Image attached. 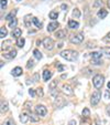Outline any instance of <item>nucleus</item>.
I'll return each instance as SVG.
<instances>
[{"instance_id":"f257e3e1","label":"nucleus","mask_w":110,"mask_h":125,"mask_svg":"<svg viewBox=\"0 0 110 125\" xmlns=\"http://www.w3.org/2000/svg\"><path fill=\"white\" fill-rule=\"evenodd\" d=\"M59 54L62 58L66 59L67 61H76L78 59V52L74 51V50H64Z\"/></svg>"},{"instance_id":"f03ea898","label":"nucleus","mask_w":110,"mask_h":125,"mask_svg":"<svg viewBox=\"0 0 110 125\" xmlns=\"http://www.w3.org/2000/svg\"><path fill=\"white\" fill-rule=\"evenodd\" d=\"M103 80H105V78H103V75H101V74H97V75H95L94 78H93L94 86L96 87V89H100L103 84Z\"/></svg>"},{"instance_id":"7ed1b4c3","label":"nucleus","mask_w":110,"mask_h":125,"mask_svg":"<svg viewBox=\"0 0 110 125\" xmlns=\"http://www.w3.org/2000/svg\"><path fill=\"white\" fill-rule=\"evenodd\" d=\"M83 40H84V37H83L82 33H79V34H72L69 37V41L72 43H76V44H78V43H82Z\"/></svg>"},{"instance_id":"20e7f679","label":"nucleus","mask_w":110,"mask_h":125,"mask_svg":"<svg viewBox=\"0 0 110 125\" xmlns=\"http://www.w3.org/2000/svg\"><path fill=\"white\" fill-rule=\"evenodd\" d=\"M101 99V94L99 91H96V92L93 93V95H91V99H90V103L93 104V105H97V104L99 103V101H100Z\"/></svg>"},{"instance_id":"39448f33","label":"nucleus","mask_w":110,"mask_h":125,"mask_svg":"<svg viewBox=\"0 0 110 125\" xmlns=\"http://www.w3.org/2000/svg\"><path fill=\"white\" fill-rule=\"evenodd\" d=\"M35 113L38 114L39 116H45L47 113V110L44 105H40L39 104V105L35 106Z\"/></svg>"},{"instance_id":"423d86ee","label":"nucleus","mask_w":110,"mask_h":125,"mask_svg":"<svg viewBox=\"0 0 110 125\" xmlns=\"http://www.w3.org/2000/svg\"><path fill=\"white\" fill-rule=\"evenodd\" d=\"M42 44L46 50H52L54 48V41L51 38H45L42 41Z\"/></svg>"},{"instance_id":"0eeeda50","label":"nucleus","mask_w":110,"mask_h":125,"mask_svg":"<svg viewBox=\"0 0 110 125\" xmlns=\"http://www.w3.org/2000/svg\"><path fill=\"white\" fill-rule=\"evenodd\" d=\"M66 104H67V102H66L64 99H62V97H55L54 106H55L56 109H62V107H64Z\"/></svg>"},{"instance_id":"6e6552de","label":"nucleus","mask_w":110,"mask_h":125,"mask_svg":"<svg viewBox=\"0 0 110 125\" xmlns=\"http://www.w3.org/2000/svg\"><path fill=\"white\" fill-rule=\"evenodd\" d=\"M62 90H63V93L66 95H72L73 94V89L70 85L68 84H64L63 86H62Z\"/></svg>"},{"instance_id":"1a4fd4ad","label":"nucleus","mask_w":110,"mask_h":125,"mask_svg":"<svg viewBox=\"0 0 110 125\" xmlns=\"http://www.w3.org/2000/svg\"><path fill=\"white\" fill-rule=\"evenodd\" d=\"M30 120V115H29V112H23V113L20 114V121H21V123H23V124H25L28 121Z\"/></svg>"},{"instance_id":"9d476101","label":"nucleus","mask_w":110,"mask_h":125,"mask_svg":"<svg viewBox=\"0 0 110 125\" xmlns=\"http://www.w3.org/2000/svg\"><path fill=\"white\" fill-rule=\"evenodd\" d=\"M59 22H51V23L49 24V26H47V31H49V32H53V31H55L56 30L57 28H59Z\"/></svg>"},{"instance_id":"9b49d317","label":"nucleus","mask_w":110,"mask_h":125,"mask_svg":"<svg viewBox=\"0 0 110 125\" xmlns=\"http://www.w3.org/2000/svg\"><path fill=\"white\" fill-rule=\"evenodd\" d=\"M2 55L6 58V59L11 60V59H13V58H16V55H17V51H16V50H11V51L9 52V53H5V54H2Z\"/></svg>"},{"instance_id":"f8f14e48","label":"nucleus","mask_w":110,"mask_h":125,"mask_svg":"<svg viewBox=\"0 0 110 125\" xmlns=\"http://www.w3.org/2000/svg\"><path fill=\"white\" fill-rule=\"evenodd\" d=\"M11 74L13 76H20L22 74V69L20 68V66H16V68L11 71Z\"/></svg>"},{"instance_id":"ddd939ff","label":"nucleus","mask_w":110,"mask_h":125,"mask_svg":"<svg viewBox=\"0 0 110 125\" xmlns=\"http://www.w3.org/2000/svg\"><path fill=\"white\" fill-rule=\"evenodd\" d=\"M21 33H22V31H21V29L20 28H16V29H13V31H12V37L13 38H17V39H19L20 37H21Z\"/></svg>"},{"instance_id":"4468645a","label":"nucleus","mask_w":110,"mask_h":125,"mask_svg":"<svg viewBox=\"0 0 110 125\" xmlns=\"http://www.w3.org/2000/svg\"><path fill=\"white\" fill-rule=\"evenodd\" d=\"M52 78V72L50 70H44L43 71V80L44 81H49Z\"/></svg>"},{"instance_id":"2eb2a0df","label":"nucleus","mask_w":110,"mask_h":125,"mask_svg":"<svg viewBox=\"0 0 110 125\" xmlns=\"http://www.w3.org/2000/svg\"><path fill=\"white\" fill-rule=\"evenodd\" d=\"M78 27H79V23H78L77 21H75V20H69V21H68V28L78 29Z\"/></svg>"},{"instance_id":"dca6fc26","label":"nucleus","mask_w":110,"mask_h":125,"mask_svg":"<svg viewBox=\"0 0 110 125\" xmlns=\"http://www.w3.org/2000/svg\"><path fill=\"white\" fill-rule=\"evenodd\" d=\"M101 53H102L105 57H107V58H109L110 59V48L109 47L101 48Z\"/></svg>"},{"instance_id":"f3484780","label":"nucleus","mask_w":110,"mask_h":125,"mask_svg":"<svg viewBox=\"0 0 110 125\" xmlns=\"http://www.w3.org/2000/svg\"><path fill=\"white\" fill-rule=\"evenodd\" d=\"M101 52H93V53H90V57L93 60H100L101 59Z\"/></svg>"},{"instance_id":"a211bd4d","label":"nucleus","mask_w":110,"mask_h":125,"mask_svg":"<svg viewBox=\"0 0 110 125\" xmlns=\"http://www.w3.org/2000/svg\"><path fill=\"white\" fill-rule=\"evenodd\" d=\"M107 14H108V12L106 11V10L100 9L98 11V13H97V17H98L99 19H103V18H106V17H107Z\"/></svg>"},{"instance_id":"6ab92c4d","label":"nucleus","mask_w":110,"mask_h":125,"mask_svg":"<svg viewBox=\"0 0 110 125\" xmlns=\"http://www.w3.org/2000/svg\"><path fill=\"white\" fill-rule=\"evenodd\" d=\"M55 37H56L57 39H63L66 37V33L64 30H59L56 33H55Z\"/></svg>"},{"instance_id":"aec40b11","label":"nucleus","mask_w":110,"mask_h":125,"mask_svg":"<svg viewBox=\"0 0 110 125\" xmlns=\"http://www.w3.org/2000/svg\"><path fill=\"white\" fill-rule=\"evenodd\" d=\"M7 34H8V30H7V28H5V27H1L0 28V38H5V37H7Z\"/></svg>"},{"instance_id":"412c9836","label":"nucleus","mask_w":110,"mask_h":125,"mask_svg":"<svg viewBox=\"0 0 110 125\" xmlns=\"http://www.w3.org/2000/svg\"><path fill=\"white\" fill-rule=\"evenodd\" d=\"M24 43H25V40H24L22 37H20L19 39H17V45H18L19 48H23Z\"/></svg>"},{"instance_id":"4be33fe9","label":"nucleus","mask_w":110,"mask_h":125,"mask_svg":"<svg viewBox=\"0 0 110 125\" xmlns=\"http://www.w3.org/2000/svg\"><path fill=\"white\" fill-rule=\"evenodd\" d=\"M33 54H34V58H35V59H38V60H41V59H42V57H43L42 53H41V52L39 51L38 49H35L34 51H33Z\"/></svg>"},{"instance_id":"5701e85b","label":"nucleus","mask_w":110,"mask_h":125,"mask_svg":"<svg viewBox=\"0 0 110 125\" xmlns=\"http://www.w3.org/2000/svg\"><path fill=\"white\" fill-rule=\"evenodd\" d=\"M8 111V102L2 101L1 102V113H5Z\"/></svg>"},{"instance_id":"b1692460","label":"nucleus","mask_w":110,"mask_h":125,"mask_svg":"<svg viewBox=\"0 0 110 125\" xmlns=\"http://www.w3.org/2000/svg\"><path fill=\"white\" fill-rule=\"evenodd\" d=\"M32 21H33V23H34L35 26H36V28H39V29L42 28V22L39 21L38 18H35V17H33V18H32Z\"/></svg>"},{"instance_id":"393cba45","label":"nucleus","mask_w":110,"mask_h":125,"mask_svg":"<svg viewBox=\"0 0 110 125\" xmlns=\"http://www.w3.org/2000/svg\"><path fill=\"white\" fill-rule=\"evenodd\" d=\"M29 115H30V120L32 121V122H39V121H40V117H39V116H36L35 114L30 113V112H29Z\"/></svg>"},{"instance_id":"a878e982","label":"nucleus","mask_w":110,"mask_h":125,"mask_svg":"<svg viewBox=\"0 0 110 125\" xmlns=\"http://www.w3.org/2000/svg\"><path fill=\"white\" fill-rule=\"evenodd\" d=\"M57 80H55V81H52L51 83H50V85H49V89H50V91H52V90H54V89H57Z\"/></svg>"},{"instance_id":"bb28decb","label":"nucleus","mask_w":110,"mask_h":125,"mask_svg":"<svg viewBox=\"0 0 110 125\" xmlns=\"http://www.w3.org/2000/svg\"><path fill=\"white\" fill-rule=\"evenodd\" d=\"M17 23H18V20L14 18V19H12V20H10L9 21V28H12V29H16V27H17Z\"/></svg>"},{"instance_id":"cd10ccee","label":"nucleus","mask_w":110,"mask_h":125,"mask_svg":"<svg viewBox=\"0 0 110 125\" xmlns=\"http://www.w3.org/2000/svg\"><path fill=\"white\" fill-rule=\"evenodd\" d=\"M49 16H50V19H52V20H55L59 18V13L56 11H51Z\"/></svg>"},{"instance_id":"c85d7f7f","label":"nucleus","mask_w":110,"mask_h":125,"mask_svg":"<svg viewBox=\"0 0 110 125\" xmlns=\"http://www.w3.org/2000/svg\"><path fill=\"white\" fill-rule=\"evenodd\" d=\"M16 13H17V11H16V10H14V11H12V12H10V13L8 14L7 17H6V20H8V21H10V20L14 19V16H16Z\"/></svg>"},{"instance_id":"c756f323","label":"nucleus","mask_w":110,"mask_h":125,"mask_svg":"<svg viewBox=\"0 0 110 125\" xmlns=\"http://www.w3.org/2000/svg\"><path fill=\"white\" fill-rule=\"evenodd\" d=\"M2 125H16V123H14V121L12 118H8L2 123Z\"/></svg>"},{"instance_id":"7c9ffc66","label":"nucleus","mask_w":110,"mask_h":125,"mask_svg":"<svg viewBox=\"0 0 110 125\" xmlns=\"http://www.w3.org/2000/svg\"><path fill=\"white\" fill-rule=\"evenodd\" d=\"M30 18H31L30 14H29V16H25V18H24V24H25L26 27H30L31 26V22L29 21V20H30Z\"/></svg>"},{"instance_id":"2f4dec72","label":"nucleus","mask_w":110,"mask_h":125,"mask_svg":"<svg viewBox=\"0 0 110 125\" xmlns=\"http://www.w3.org/2000/svg\"><path fill=\"white\" fill-rule=\"evenodd\" d=\"M73 17H74V18H76V19H77V18H79V17H80L79 10H78V9H74V11H73Z\"/></svg>"},{"instance_id":"473e14b6","label":"nucleus","mask_w":110,"mask_h":125,"mask_svg":"<svg viewBox=\"0 0 110 125\" xmlns=\"http://www.w3.org/2000/svg\"><path fill=\"white\" fill-rule=\"evenodd\" d=\"M89 115H90V111H89L88 109L83 110V116H84V117H89Z\"/></svg>"},{"instance_id":"72a5a7b5","label":"nucleus","mask_w":110,"mask_h":125,"mask_svg":"<svg viewBox=\"0 0 110 125\" xmlns=\"http://www.w3.org/2000/svg\"><path fill=\"white\" fill-rule=\"evenodd\" d=\"M56 66H57V70H59V72H63L64 70H66V66L62 65V64H56Z\"/></svg>"},{"instance_id":"f704fd0d","label":"nucleus","mask_w":110,"mask_h":125,"mask_svg":"<svg viewBox=\"0 0 110 125\" xmlns=\"http://www.w3.org/2000/svg\"><path fill=\"white\" fill-rule=\"evenodd\" d=\"M36 93H38V95H39V96H41V97H42L43 95H44L42 87H39V89H36Z\"/></svg>"},{"instance_id":"c9c22d12","label":"nucleus","mask_w":110,"mask_h":125,"mask_svg":"<svg viewBox=\"0 0 110 125\" xmlns=\"http://www.w3.org/2000/svg\"><path fill=\"white\" fill-rule=\"evenodd\" d=\"M50 92H51V94L53 95L54 97H57V95H59V91H57V89H54V90L50 91Z\"/></svg>"},{"instance_id":"e433bc0d","label":"nucleus","mask_w":110,"mask_h":125,"mask_svg":"<svg viewBox=\"0 0 110 125\" xmlns=\"http://www.w3.org/2000/svg\"><path fill=\"white\" fill-rule=\"evenodd\" d=\"M7 0H1V10H5L7 7Z\"/></svg>"},{"instance_id":"4c0bfd02","label":"nucleus","mask_w":110,"mask_h":125,"mask_svg":"<svg viewBox=\"0 0 110 125\" xmlns=\"http://www.w3.org/2000/svg\"><path fill=\"white\" fill-rule=\"evenodd\" d=\"M33 65H34V62H33V60H29V61H28V64H26V68H28V69H31Z\"/></svg>"},{"instance_id":"58836bf2","label":"nucleus","mask_w":110,"mask_h":125,"mask_svg":"<svg viewBox=\"0 0 110 125\" xmlns=\"http://www.w3.org/2000/svg\"><path fill=\"white\" fill-rule=\"evenodd\" d=\"M101 63H102L101 60H93V64H95V65H100Z\"/></svg>"},{"instance_id":"ea45409f","label":"nucleus","mask_w":110,"mask_h":125,"mask_svg":"<svg viewBox=\"0 0 110 125\" xmlns=\"http://www.w3.org/2000/svg\"><path fill=\"white\" fill-rule=\"evenodd\" d=\"M105 99L106 100H109L110 99V92H109V90H106L105 91Z\"/></svg>"},{"instance_id":"a19ab883","label":"nucleus","mask_w":110,"mask_h":125,"mask_svg":"<svg viewBox=\"0 0 110 125\" xmlns=\"http://www.w3.org/2000/svg\"><path fill=\"white\" fill-rule=\"evenodd\" d=\"M100 5H102V1H101V0H97L96 2L94 3V7H99Z\"/></svg>"},{"instance_id":"79ce46f5","label":"nucleus","mask_w":110,"mask_h":125,"mask_svg":"<svg viewBox=\"0 0 110 125\" xmlns=\"http://www.w3.org/2000/svg\"><path fill=\"white\" fill-rule=\"evenodd\" d=\"M29 94H30L31 96H35V92H34V90H33V89H30V90H29Z\"/></svg>"},{"instance_id":"37998d69","label":"nucleus","mask_w":110,"mask_h":125,"mask_svg":"<svg viewBox=\"0 0 110 125\" xmlns=\"http://www.w3.org/2000/svg\"><path fill=\"white\" fill-rule=\"evenodd\" d=\"M105 41L106 42H110V32L105 37Z\"/></svg>"},{"instance_id":"c03bdc74","label":"nucleus","mask_w":110,"mask_h":125,"mask_svg":"<svg viewBox=\"0 0 110 125\" xmlns=\"http://www.w3.org/2000/svg\"><path fill=\"white\" fill-rule=\"evenodd\" d=\"M77 123H76V121L75 120H72V121H69L68 122V125H76Z\"/></svg>"},{"instance_id":"a18cd8bd","label":"nucleus","mask_w":110,"mask_h":125,"mask_svg":"<svg viewBox=\"0 0 110 125\" xmlns=\"http://www.w3.org/2000/svg\"><path fill=\"white\" fill-rule=\"evenodd\" d=\"M39 81V74L36 73V74H34V82H38Z\"/></svg>"},{"instance_id":"49530a36","label":"nucleus","mask_w":110,"mask_h":125,"mask_svg":"<svg viewBox=\"0 0 110 125\" xmlns=\"http://www.w3.org/2000/svg\"><path fill=\"white\" fill-rule=\"evenodd\" d=\"M106 112H107L108 115H110V105L107 106V109H106Z\"/></svg>"},{"instance_id":"de8ad7c7","label":"nucleus","mask_w":110,"mask_h":125,"mask_svg":"<svg viewBox=\"0 0 110 125\" xmlns=\"http://www.w3.org/2000/svg\"><path fill=\"white\" fill-rule=\"evenodd\" d=\"M61 8L64 10V11H66V9H67V6H66V5H62V6H61Z\"/></svg>"},{"instance_id":"09e8293b","label":"nucleus","mask_w":110,"mask_h":125,"mask_svg":"<svg viewBox=\"0 0 110 125\" xmlns=\"http://www.w3.org/2000/svg\"><path fill=\"white\" fill-rule=\"evenodd\" d=\"M108 89H110V82H108Z\"/></svg>"},{"instance_id":"8fccbe9b","label":"nucleus","mask_w":110,"mask_h":125,"mask_svg":"<svg viewBox=\"0 0 110 125\" xmlns=\"http://www.w3.org/2000/svg\"><path fill=\"white\" fill-rule=\"evenodd\" d=\"M108 7L110 8V0H109V1H108Z\"/></svg>"},{"instance_id":"3c124183","label":"nucleus","mask_w":110,"mask_h":125,"mask_svg":"<svg viewBox=\"0 0 110 125\" xmlns=\"http://www.w3.org/2000/svg\"><path fill=\"white\" fill-rule=\"evenodd\" d=\"M16 1H21V0H16Z\"/></svg>"}]
</instances>
